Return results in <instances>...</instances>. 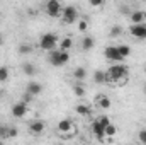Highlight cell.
<instances>
[{"instance_id":"1","label":"cell","mask_w":146,"mask_h":145,"mask_svg":"<svg viewBox=\"0 0 146 145\" xmlns=\"http://www.w3.org/2000/svg\"><path fill=\"white\" fill-rule=\"evenodd\" d=\"M106 75H107V82H110V84H122V82L127 80L129 70H127V67H124V65L114 63L109 70L106 72Z\"/></svg>"},{"instance_id":"2","label":"cell","mask_w":146,"mask_h":145,"mask_svg":"<svg viewBox=\"0 0 146 145\" xmlns=\"http://www.w3.org/2000/svg\"><path fill=\"white\" fill-rule=\"evenodd\" d=\"M48 62L53 65V67H63L70 62V53L68 51H63V50H51L48 51Z\"/></svg>"},{"instance_id":"3","label":"cell","mask_w":146,"mask_h":145,"mask_svg":"<svg viewBox=\"0 0 146 145\" xmlns=\"http://www.w3.org/2000/svg\"><path fill=\"white\" fill-rule=\"evenodd\" d=\"M58 46V36L54 33H46L42 34L41 39H39V48L44 50V51H51Z\"/></svg>"},{"instance_id":"4","label":"cell","mask_w":146,"mask_h":145,"mask_svg":"<svg viewBox=\"0 0 146 145\" xmlns=\"http://www.w3.org/2000/svg\"><path fill=\"white\" fill-rule=\"evenodd\" d=\"M61 21H63V24H75V22H78V10H76V7H73V5L63 7Z\"/></svg>"},{"instance_id":"5","label":"cell","mask_w":146,"mask_h":145,"mask_svg":"<svg viewBox=\"0 0 146 145\" xmlns=\"http://www.w3.org/2000/svg\"><path fill=\"white\" fill-rule=\"evenodd\" d=\"M44 10L49 17H61V12H63V5L60 0H46V5H44Z\"/></svg>"},{"instance_id":"6","label":"cell","mask_w":146,"mask_h":145,"mask_svg":"<svg viewBox=\"0 0 146 145\" xmlns=\"http://www.w3.org/2000/svg\"><path fill=\"white\" fill-rule=\"evenodd\" d=\"M75 125H73V121L70 118H65V119H61L58 125H56V132L58 133H61V135H68V133H75Z\"/></svg>"},{"instance_id":"7","label":"cell","mask_w":146,"mask_h":145,"mask_svg":"<svg viewBox=\"0 0 146 145\" xmlns=\"http://www.w3.org/2000/svg\"><path fill=\"white\" fill-rule=\"evenodd\" d=\"M129 33H131V36L136 38V39H146V22L131 24L129 26Z\"/></svg>"},{"instance_id":"8","label":"cell","mask_w":146,"mask_h":145,"mask_svg":"<svg viewBox=\"0 0 146 145\" xmlns=\"http://www.w3.org/2000/svg\"><path fill=\"white\" fill-rule=\"evenodd\" d=\"M10 113H12L14 118H24V116L27 114V103H26V101L15 103V104L12 106V109H10Z\"/></svg>"},{"instance_id":"9","label":"cell","mask_w":146,"mask_h":145,"mask_svg":"<svg viewBox=\"0 0 146 145\" xmlns=\"http://www.w3.org/2000/svg\"><path fill=\"white\" fill-rule=\"evenodd\" d=\"M104 56L110 60V62H122L124 58H122V55L119 53V50H117V46H107L106 50H104Z\"/></svg>"},{"instance_id":"10","label":"cell","mask_w":146,"mask_h":145,"mask_svg":"<svg viewBox=\"0 0 146 145\" xmlns=\"http://www.w3.org/2000/svg\"><path fill=\"white\" fill-rule=\"evenodd\" d=\"M46 132V123L42 119H33L29 123V133L33 135H42Z\"/></svg>"},{"instance_id":"11","label":"cell","mask_w":146,"mask_h":145,"mask_svg":"<svg viewBox=\"0 0 146 145\" xmlns=\"http://www.w3.org/2000/svg\"><path fill=\"white\" fill-rule=\"evenodd\" d=\"M92 133L95 135V138H97L99 142H104V137H106V126H104L99 119H95V121L92 123Z\"/></svg>"},{"instance_id":"12","label":"cell","mask_w":146,"mask_h":145,"mask_svg":"<svg viewBox=\"0 0 146 145\" xmlns=\"http://www.w3.org/2000/svg\"><path fill=\"white\" fill-rule=\"evenodd\" d=\"M26 91H27V94H31V96H37V94H41V91H42V85H41L39 82H36V80H31V82L27 84Z\"/></svg>"},{"instance_id":"13","label":"cell","mask_w":146,"mask_h":145,"mask_svg":"<svg viewBox=\"0 0 146 145\" xmlns=\"http://www.w3.org/2000/svg\"><path fill=\"white\" fill-rule=\"evenodd\" d=\"M129 19H131V22H133V24L145 22V21H146V12H145V10H134V12H131Z\"/></svg>"},{"instance_id":"14","label":"cell","mask_w":146,"mask_h":145,"mask_svg":"<svg viewBox=\"0 0 146 145\" xmlns=\"http://www.w3.org/2000/svg\"><path fill=\"white\" fill-rule=\"evenodd\" d=\"M75 113H76L78 116H82V118H87V116H90V114H92V109H90L88 104H76Z\"/></svg>"},{"instance_id":"15","label":"cell","mask_w":146,"mask_h":145,"mask_svg":"<svg viewBox=\"0 0 146 145\" xmlns=\"http://www.w3.org/2000/svg\"><path fill=\"white\" fill-rule=\"evenodd\" d=\"M94 46H95L94 38L92 36H83V39H82V50H83V51H90V50H94Z\"/></svg>"},{"instance_id":"16","label":"cell","mask_w":146,"mask_h":145,"mask_svg":"<svg viewBox=\"0 0 146 145\" xmlns=\"http://www.w3.org/2000/svg\"><path fill=\"white\" fill-rule=\"evenodd\" d=\"M95 103H97V106H99L100 109H109L110 104H112V101H110L109 96H99Z\"/></svg>"},{"instance_id":"17","label":"cell","mask_w":146,"mask_h":145,"mask_svg":"<svg viewBox=\"0 0 146 145\" xmlns=\"http://www.w3.org/2000/svg\"><path fill=\"white\" fill-rule=\"evenodd\" d=\"M73 79H75V80H78V82L85 80V79H87V70H85L83 67L75 68V70H73Z\"/></svg>"},{"instance_id":"18","label":"cell","mask_w":146,"mask_h":145,"mask_svg":"<svg viewBox=\"0 0 146 145\" xmlns=\"http://www.w3.org/2000/svg\"><path fill=\"white\" fill-rule=\"evenodd\" d=\"M73 48V39L70 36L63 38L61 41H60V50H63V51H68V50H72Z\"/></svg>"},{"instance_id":"19","label":"cell","mask_w":146,"mask_h":145,"mask_svg":"<svg viewBox=\"0 0 146 145\" xmlns=\"http://www.w3.org/2000/svg\"><path fill=\"white\" fill-rule=\"evenodd\" d=\"M94 82H95V84H106V82H107V75H106V72L95 70V72H94Z\"/></svg>"},{"instance_id":"20","label":"cell","mask_w":146,"mask_h":145,"mask_svg":"<svg viewBox=\"0 0 146 145\" xmlns=\"http://www.w3.org/2000/svg\"><path fill=\"white\" fill-rule=\"evenodd\" d=\"M33 44H19V48H17V51H19V55H29V53H33Z\"/></svg>"},{"instance_id":"21","label":"cell","mask_w":146,"mask_h":145,"mask_svg":"<svg viewBox=\"0 0 146 145\" xmlns=\"http://www.w3.org/2000/svg\"><path fill=\"white\" fill-rule=\"evenodd\" d=\"M22 72L26 73V75H29V77H33V75L36 73V67H34L33 63H29V62H27V63H24V65H22Z\"/></svg>"},{"instance_id":"22","label":"cell","mask_w":146,"mask_h":145,"mask_svg":"<svg viewBox=\"0 0 146 145\" xmlns=\"http://www.w3.org/2000/svg\"><path fill=\"white\" fill-rule=\"evenodd\" d=\"M117 50H119V53L122 55V58H124V60L131 55V48H129L127 44H119V46H117Z\"/></svg>"},{"instance_id":"23","label":"cell","mask_w":146,"mask_h":145,"mask_svg":"<svg viewBox=\"0 0 146 145\" xmlns=\"http://www.w3.org/2000/svg\"><path fill=\"white\" fill-rule=\"evenodd\" d=\"M115 133H117V126H115L114 123H109V125L106 126V137L112 138V137H114Z\"/></svg>"},{"instance_id":"24","label":"cell","mask_w":146,"mask_h":145,"mask_svg":"<svg viewBox=\"0 0 146 145\" xmlns=\"http://www.w3.org/2000/svg\"><path fill=\"white\" fill-rule=\"evenodd\" d=\"M9 75H10L9 67L2 65V67H0V82H5V80H9Z\"/></svg>"},{"instance_id":"25","label":"cell","mask_w":146,"mask_h":145,"mask_svg":"<svg viewBox=\"0 0 146 145\" xmlns=\"http://www.w3.org/2000/svg\"><path fill=\"white\" fill-rule=\"evenodd\" d=\"M73 94L76 97H83L85 96V87L83 85H73Z\"/></svg>"},{"instance_id":"26","label":"cell","mask_w":146,"mask_h":145,"mask_svg":"<svg viewBox=\"0 0 146 145\" xmlns=\"http://www.w3.org/2000/svg\"><path fill=\"white\" fill-rule=\"evenodd\" d=\"M121 34H122V28H121V26H114V28H110V33H109L110 38H119Z\"/></svg>"},{"instance_id":"27","label":"cell","mask_w":146,"mask_h":145,"mask_svg":"<svg viewBox=\"0 0 146 145\" xmlns=\"http://www.w3.org/2000/svg\"><path fill=\"white\" fill-rule=\"evenodd\" d=\"M87 29H88V22H87L85 19L78 21V31H80V33H87Z\"/></svg>"},{"instance_id":"28","label":"cell","mask_w":146,"mask_h":145,"mask_svg":"<svg viewBox=\"0 0 146 145\" xmlns=\"http://www.w3.org/2000/svg\"><path fill=\"white\" fill-rule=\"evenodd\" d=\"M3 138H9V126L0 125V140H3Z\"/></svg>"},{"instance_id":"29","label":"cell","mask_w":146,"mask_h":145,"mask_svg":"<svg viewBox=\"0 0 146 145\" xmlns=\"http://www.w3.org/2000/svg\"><path fill=\"white\" fill-rule=\"evenodd\" d=\"M90 7H104L106 5V0H88Z\"/></svg>"},{"instance_id":"30","label":"cell","mask_w":146,"mask_h":145,"mask_svg":"<svg viewBox=\"0 0 146 145\" xmlns=\"http://www.w3.org/2000/svg\"><path fill=\"white\" fill-rule=\"evenodd\" d=\"M97 119H99V121H100V123H102L104 126H107V125L110 123V118L107 116V114H100V116H99Z\"/></svg>"},{"instance_id":"31","label":"cell","mask_w":146,"mask_h":145,"mask_svg":"<svg viewBox=\"0 0 146 145\" xmlns=\"http://www.w3.org/2000/svg\"><path fill=\"white\" fill-rule=\"evenodd\" d=\"M17 135H19L17 128H15V126H9V138H15Z\"/></svg>"},{"instance_id":"32","label":"cell","mask_w":146,"mask_h":145,"mask_svg":"<svg viewBox=\"0 0 146 145\" xmlns=\"http://www.w3.org/2000/svg\"><path fill=\"white\" fill-rule=\"evenodd\" d=\"M138 140H139L141 144L146 145V130H141V132L138 133Z\"/></svg>"},{"instance_id":"33","label":"cell","mask_w":146,"mask_h":145,"mask_svg":"<svg viewBox=\"0 0 146 145\" xmlns=\"http://www.w3.org/2000/svg\"><path fill=\"white\" fill-rule=\"evenodd\" d=\"M0 43H2V36H0Z\"/></svg>"},{"instance_id":"34","label":"cell","mask_w":146,"mask_h":145,"mask_svg":"<svg viewBox=\"0 0 146 145\" xmlns=\"http://www.w3.org/2000/svg\"><path fill=\"white\" fill-rule=\"evenodd\" d=\"M145 72H146V68H145Z\"/></svg>"}]
</instances>
